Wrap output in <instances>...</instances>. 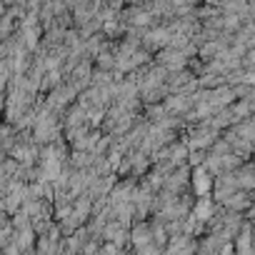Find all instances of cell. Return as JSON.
I'll return each mask as SVG.
<instances>
[{"label": "cell", "instance_id": "cell-1", "mask_svg": "<svg viewBox=\"0 0 255 255\" xmlns=\"http://www.w3.org/2000/svg\"><path fill=\"white\" fill-rule=\"evenodd\" d=\"M193 188H195L198 195H205V193L213 188V178H210V173H208L203 165L193 173Z\"/></svg>", "mask_w": 255, "mask_h": 255}]
</instances>
